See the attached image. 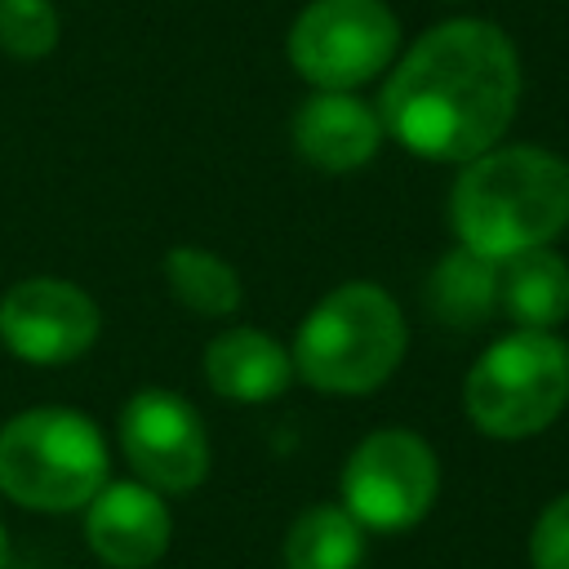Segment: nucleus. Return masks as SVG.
Returning <instances> with one entry per match:
<instances>
[{
	"label": "nucleus",
	"mask_w": 569,
	"mask_h": 569,
	"mask_svg": "<svg viewBox=\"0 0 569 569\" xmlns=\"http://www.w3.org/2000/svg\"><path fill=\"white\" fill-rule=\"evenodd\" d=\"M516 102L520 58L511 36L489 18H445L387 67L378 120L409 156L467 164L502 142Z\"/></svg>",
	"instance_id": "1"
},
{
	"label": "nucleus",
	"mask_w": 569,
	"mask_h": 569,
	"mask_svg": "<svg viewBox=\"0 0 569 569\" xmlns=\"http://www.w3.org/2000/svg\"><path fill=\"white\" fill-rule=\"evenodd\" d=\"M449 227L493 262L551 244L569 227V160L542 147H489L449 187Z\"/></svg>",
	"instance_id": "2"
},
{
	"label": "nucleus",
	"mask_w": 569,
	"mask_h": 569,
	"mask_svg": "<svg viewBox=\"0 0 569 569\" xmlns=\"http://www.w3.org/2000/svg\"><path fill=\"white\" fill-rule=\"evenodd\" d=\"M409 329L400 302L373 280L329 289L293 333V373L325 396H365L405 360Z\"/></svg>",
	"instance_id": "3"
},
{
	"label": "nucleus",
	"mask_w": 569,
	"mask_h": 569,
	"mask_svg": "<svg viewBox=\"0 0 569 569\" xmlns=\"http://www.w3.org/2000/svg\"><path fill=\"white\" fill-rule=\"evenodd\" d=\"M107 440L67 405H36L0 427V493L27 511H80L107 485Z\"/></svg>",
	"instance_id": "4"
},
{
	"label": "nucleus",
	"mask_w": 569,
	"mask_h": 569,
	"mask_svg": "<svg viewBox=\"0 0 569 569\" xmlns=\"http://www.w3.org/2000/svg\"><path fill=\"white\" fill-rule=\"evenodd\" d=\"M569 405V342L556 329H511L467 369L462 409L493 440L538 436Z\"/></svg>",
	"instance_id": "5"
},
{
	"label": "nucleus",
	"mask_w": 569,
	"mask_h": 569,
	"mask_svg": "<svg viewBox=\"0 0 569 569\" xmlns=\"http://www.w3.org/2000/svg\"><path fill=\"white\" fill-rule=\"evenodd\" d=\"M289 67L316 89L378 80L400 53V22L387 0H311L289 27Z\"/></svg>",
	"instance_id": "6"
},
{
	"label": "nucleus",
	"mask_w": 569,
	"mask_h": 569,
	"mask_svg": "<svg viewBox=\"0 0 569 569\" xmlns=\"http://www.w3.org/2000/svg\"><path fill=\"white\" fill-rule=\"evenodd\" d=\"M342 507L373 533L413 529L436 493H440V462L431 445L409 427H378L369 431L342 467Z\"/></svg>",
	"instance_id": "7"
},
{
	"label": "nucleus",
	"mask_w": 569,
	"mask_h": 569,
	"mask_svg": "<svg viewBox=\"0 0 569 569\" xmlns=\"http://www.w3.org/2000/svg\"><path fill=\"white\" fill-rule=\"evenodd\" d=\"M120 453L156 493H187L209 476V436L200 413L169 387H142L120 405Z\"/></svg>",
	"instance_id": "8"
},
{
	"label": "nucleus",
	"mask_w": 569,
	"mask_h": 569,
	"mask_svg": "<svg viewBox=\"0 0 569 569\" xmlns=\"http://www.w3.org/2000/svg\"><path fill=\"white\" fill-rule=\"evenodd\" d=\"M102 329L98 302L62 276H27L0 298V342L27 365H71Z\"/></svg>",
	"instance_id": "9"
},
{
	"label": "nucleus",
	"mask_w": 569,
	"mask_h": 569,
	"mask_svg": "<svg viewBox=\"0 0 569 569\" xmlns=\"http://www.w3.org/2000/svg\"><path fill=\"white\" fill-rule=\"evenodd\" d=\"M169 507L142 480H107L84 507V538L111 569H151L169 551Z\"/></svg>",
	"instance_id": "10"
},
{
	"label": "nucleus",
	"mask_w": 569,
	"mask_h": 569,
	"mask_svg": "<svg viewBox=\"0 0 569 569\" xmlns=\"http://www.w3.org/2000/svg\"><path fill=\"white\" fill-rule=\"evenodd\" d=\"M382 147L378 107L347 89H316L293 116V151L320 173H356Z\"/></svg>",
	"instance_id": "11"
},
{
	"label": "nucleus",
	"mask_w": 569,
	"mask_h": 569,
	"mask_svg": "<svg viewBox=\"0 0 569 569\" xmlns=\"http://www.w3.org/2000/svg\"><path fill=\"white\" fill-rule=\"evenodd\" d=\"M204 378L222 400L236 405H262L289 391L293 373V356L289 347H280L271 333L249 329V325H231L218 338H209L204 347Z\"/></svg>",
	"instance_id": "12"
},
{
	"label": "nucleus",
	"mask_w": 569,
	"mask_h": 569,
	"mask_svg": "<svg viewBox=\"0 0 569 569\" xmlns=\"http://www.w3.org/2000/svg\"><path fill=\"white\" fill-rule=\"evenodd\" d=\"M498 311L516 329H556L569 320V262L551 249H520L498 262Z\"/></svg>",
	"instance_id": "13"
},
{
	"label": "nucleus",
	"mask_w": 569,
	"mask_h": 569,
	"mask_svg": "<svg viewBox=\"0 0 569 569\" xmlns=\"http://www.w3.org/2000/svg\"><path fill=\"white\" fill-rule=\"evenodd\" d=\"M427 311L449 329H476L498 311V262L453 244L427 276Z\"/></svg>",
	"instance_id": "14"
},
{
	"label": "nucleus",
	"mask_w": 569,
	"mask_h": 569,
	"mask_svg": "<svg viewBox=\"0 0 569 569\" xmlns=\"http://www.w3.org/2000/svg\"><path fill=\"white\" fill-rule=\"evenodd\" d=\"M365 529L342 502H316L293 516L284 533V569H356Z\"/></svg>",
	"instance_id": "15"
},
{
	"label": "nucleus",
	"mask_w": 569,
	"mask_h": 569,
	"mask_svg": "<svg viewBox=\"0 0 569 569\" xmlns=\"http://www.w3.org/2000/svg\"><path fill=\"white\" fill-rule=\"evenodd\" d=\"M164 284L169 293L196 311V316H231L244 298L240 289V276L231 262H222L218 253L200 249V244H173L164 253Z\"/></svg>",
	"instance_id": "16"
},
{
	"label": "nucleus",
	"mask_w": 569,
	"mask_h": 569,
	"mask_svg": "<svg viewBox=\"0 0 569 569\" xmlns=\"http://www.w3.org/2000/svg\"><path fill=\"white\" fill-rule=\"evenodd\" d=\"M58 44V9L49 0H0V49L36 62Z\"/></svg>",
	"instance_id": "17"
},
{
	"label": "nucleus",
	"mask_w": 569,
	"mask_h": 569,
	"mask_svg": "<svg viewBox=\"0 0 569 569\" xmlns=\"http://www.w3.org/2000/svg\"><path fill=\"white\" fill-rule=\"evenodd\" d=\"M529 560L533 569H569V493L551 498L529 533Z\"/></svg>",
	"instance_id": "18"
},
{
	"label": "nucleus",
	"mask_w": 569,
	"mask_h": 569,
	"mask_svg": "<svg viewBox=\"0 0 569 569\" xmlns=\"http://www.w3.org/2000/svg\"><path fill=\"white\" fill-rule=\"evenodd\" d=\"M4 556H9V538H4V525H0V569H4Z\"/></svg>",
	"instance_id": "19"
}]
</instances>
